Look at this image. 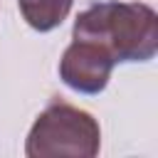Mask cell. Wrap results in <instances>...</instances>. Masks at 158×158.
Segmentation results:
<instances>
[{"label": "cell", "mask_w": 158, "mask_h": 158, "mask_svg": "<svg viewBox=\"0 0 158 158\" xmlns=\"http://www.w3.org/2000/svg\"><path fill=\"white\" fill-rule=\"evenodd\" d=\"M72 37L101 44L114 62H148L158 52V15L146 2H96L77 15Z\"/></svg>", "instance_id": "6da1fadb"}, {"label": "cell", "mask_w": 158, "mask_h": 158, "mask_svg": "<svg viewBox=\"0 0 158 158\" xmlns=\"http://www.w3.org/2000/svg\"><path fill=\"white\" fill-rule=\"evenodd\" d=\"M99 148V121L67 101H52L40 111L25 138L27 158H94Z\"/></svg>", "instance_id": "7a4b0ae2"}, {"label": "cell", "mask_w": 158, "mask_h": 158, "mask_svg": "<svg viewBox=\"0 0 158 158\" xmlns=\"http://www.w3.org/2000/svg\"><path fill=\"white\" fill-rule=\"evenodd\" d=\"M114 64V57L101 44L72 37L59 59V79L79 94H99L111 79Z\"/></svg>", "instance_id": "3957f363"}, {"label": "cell", "mask_w": 158, "mask_h": 158, "mask_svg": "<svg viewBox=\"0 0 158 158\" xmlns=\"http://www.w3.org/2000/svg\"><path fill=\"white\" fill-rule=\"evenodd\" d=\"M74 0H17L22 20L37 32L57 30L72 12Z\"/></svg>", "instance_id": "277c9868"}]
</instances>
